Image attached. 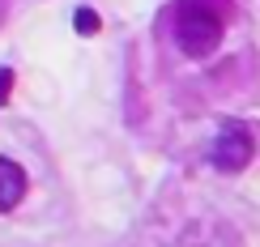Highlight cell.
Returning <instances> with one entry per match:
<instances>
[{
	"instance_id": "cell-4",
	"label": "cell",
	"mask_w": 260,
	"mask_h": 247,
	"mask_svg": "<svg viewBox=\"0 0 260 247\" xmlns=\"http://www.w3.org/2000/svg\"><path fill=\"white\" fill-rule=\"evenodd\" d=\"M73 26H77L81 34H94V30H99V13H94V9H77V13H73Z\"/></svg>"
},
{
	"instance_id": "cell-5",
	"label": "cell",
	"mask_w": 260,
	"mask_h": 247,
	"mask_svg": "<svg viewBox=\"0 0 260 247\" xmlns=\"http://www.w3.org/2000/svg\"><path fill=\"white\" fill-rule=\"evenodd\" d=\"M9 94H13V68H0V107L9 102Z\"/></svg>"
},
{
	"instance_id": "cell-3",
	"label": "cell",
	"mask_w": 260,
	"mask_h": 247,
	"mask_svg": "<svg viewBox=\"0 0 260 247\" xmlns=\"http://www.w3.org/2000/svg\"><path fill=\"white\" fill-rule=\"evenodd\" d=\"M21 196H26V170L13 158H0V213L17 209Z\"/></svg>"
},
{
	"instance_id": "cell-2",
	"label": "cell",
	"mask_w": 260,
	"mask_h": 247,
	"mask_svg": "<svg viewBox=\"0 0 260 247\" xmlns=\"http://www.w3.org/2000/svg\"><path fill=\"white\" fill-rule=\"evenodd\" d=\"M252 154H256V141H252V132L243 124H226L218 132V141H213V166L226 170V175L243 170L252 162Z\"/></svg>"
},
{
	"instance_id": "cell-1",
	"label": "cell",
	"mask_w": 260,
	"mask_h": 247,
	"mask_svg": "<svg viewBox=\"0 0 260 247\" xmlns=\"http://www.w3.org/2000/svg\"><path fill=\"white\" fill-rule=\"evenodd\" d=\"M222 30H226V5L218 0H179L175 9V43L183 56L192 60H205L218 51L222 43Z\"/></svg>"
}]
</instances>
